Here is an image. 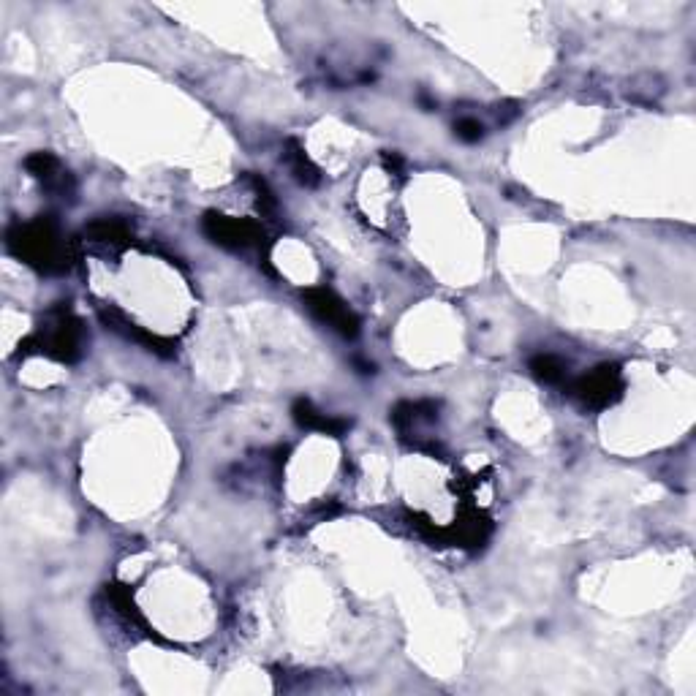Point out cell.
Here are the masks:
<instances>
[{"mask_svg": "<svg viewBox=\"0 0 696 696\" xmlns=\"http://www.w3.org/2000/svg\"><path fill=\"white\" fill-rule=\"evenodd\" d=\"M85 237L90 242H101V245H126L131 240V229L128 223L117 221V218H104L87 226Z\"/></svg>", "mask_w": 696, "mask_h": 696, "instance_id": "obj_10", "label": "cell"}, {"mask_svg": "<svg viewBox=\"0 0 696 696\" xmlns=\"http://www.w3.org/2000/svg\"><path fill=\"white\" fill-rule=\"evenodd\" d=\"M455 136L460 139V142H468V145H474V142H479L484 136V126L479 123V120H474V117H460L455 123Z\"/></svg>", "mask_w": 696, "mask_h": 696, "instance_id": "obj_12", "label": "cell"}, {"mask_svg": "<svg viewBox=\"0 0 696 696\" xmlns=\"http://www.w3.org/2000/svg\"><path fill=\"white\" fill-rule=\"evenodd\" d=\"M101 321L107 324L112 332H120L123 338L134 340V343H139V346H145L147 351H153V354H158V357H172L174 354V343L166 338H158V335H153V332H147V329L136 327V324H131V321L123 316V313H117L115 308L109 310H101Z\"/></svg>", "mask_w": 696, "mask_h": 696, "instance_id": "obj_6", "label": "cell"}, {"mask_svg": "<svg viewBox=\"0 0 696 696\" xmlns=\"http://www.w3.org/2000/svg\"><path fill=\"white\" fill-rule=\"evenodd\" d=\"M202 229L207 240L221 245L226 251H248L253 245H261L264 232L251 218H226V215L207 213L202 218Z\"/></svg>", "mask_w": 696, "mask_h": 696, "instance_id": "obj_3", "label": "cell"}, {"mask_svg": "<svg viewBox=\"0 0 696 696\" xmlns=\"http://www.w3.org/2000/svg\"><path fill=\"white\" fill-rule=\"evenodd\" d=\"M9 251L41 272H66L71 267L66 242L49 218L14 226L9 232Z\"/></svg>", "mask_w": 696, "mask_h": 696, "instance_id": "obj_1", "label": "cell"}, {"mask_svg": "<svg viewBox=\"0 0 696 696\" xmlns=\"http://www.w3.org/2000/svg\"><path fill=\"white\" fill-rule=\"evenodd\" d=\"M291 416H294V422H297V425L305 427V430H316V433L343 435L348 430L346 419H335V416L321 414V411H316L313 403L305 400V397H300V400L291 406Z\"/></svg>", "mask_w": 696, "mask_h": 696, "instance_id": "obj_7", "label": "cell"}, {"mask_svg": "<svg viewBox=\"0 0 696 696\" xmlns=\"http://www.w3.org/2000/svg\"><path fill=\"white\" fill-rule=\"evenodd\" d=\"M533 378L542 381V384H563L566 376H569V368L563 365V359H558L555 354H536V357L528 362Z\"/></svg>", "mask_w": 696, "mask_h": 696, "instance_id": "obj_11", "label": "cell"}, {"mask_svg": "<svg viewBox=\"0 0 696 696\" xmlns=\"http://www.w3.org/2000/svg\"><path fill=\"white\" fill-rule=\"evenodd\" d=\"M25 169H28L36 180L47 185H55L58 191H66L71 188V177L68 172L60 169V161L52 153H33L25 158Z\"/></svg>", "mask_w": 696, "mask_h": 696, "instance_id": "obj_8", "label": "cell"}, {"mask_svg": "<svg viewBox=\"0 0 696 696\" xmlns=\"http://www.w3.org/2000/svg\"><path fill=\"white\" fill-rule=\"evenodd\" d=\"M569 389L582 406L607 408L623 395V378L615 365H599L596 370H590L588 376L577 378Z\"/></svg>", "mask_w": 696, "mask_h": 696, "instance_id": "obj_5", "label": "cell"}, {"mask_svg": "<svg viewBox=\"0 0 696 696\" xmlns=\"http://www.w3.org/2000/svg\"><path fill=\"white\" fill-rule=\"evenodd\" d=\"M302 300H305V308H308L321 324L332 327L338 335H343V338L348 340H354L359 335L357 313L348 308L346 302L340 300L335 291L321 289L319 286V289L302 291Z\"/></svg>", "mask_w": 696, "mask_h": 696, "instance_id": "obj_4", "label": "cell"}, {"mask_svg": "<svg viewBox=\"0 0 696 696\" xmlns=\"http://www.w3.org/2000/svg\"><path fill=\"white\" fill-rule=\"evenodd\" d=\"M20 354L22 357L44 354V357L58 359V362H77L82 357V324L66 305L49 310L44 329L22 343Z\"/></svg>", "mask_w": 696, "mask_h": 696, "instance_id": "obj_2", "label": "cell"}, {"mask_svg": "<svg viewBox=\"0 0 696 696\" xmlns=\"http://www.w3.org/2000/svg\"><path fill=\"white\" fill-rule=\"evenodd\" d=\"M286 161H289L291 166V174L297 177V183L308 185V188H316V185L321 183V172L319 166L310 161L308 155H305V150H302L294 139H291L289 145H286Z\"/></svg>", "mask_w": 696, "mask_h": 696, "instance_id": "obj_9", "label": "cell"}]
</instances>
